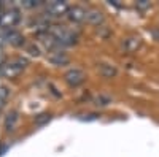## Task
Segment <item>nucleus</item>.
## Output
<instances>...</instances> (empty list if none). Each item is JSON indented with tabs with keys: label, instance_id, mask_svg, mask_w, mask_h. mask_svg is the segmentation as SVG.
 <instances>
[{
	"label": "nucleus",
	"instance_id": "1",
	"mask_svg": "<svg viewBox=\"0 0 159 157\" xmlns=\"http://www.w3.org/2000/svg\"><path fill=\"white\" fill-rule=\"evenodd\" d=\"M49 35L54 38L59 46L73 45L75 40H76V33H73L72 30L62 27V25H52V27L49 29Z\"/></svg>",
	"mask_w": 159,
	"mask_h": 157
},
{
	"label": "nucleus",
	"instance_id": "2",
	"mask_svg": "<svg viewBox=\"0 0 159 157\" xmlns=\"http://www.w3.org/2000/svg\"><path fill=\"white\" fill-rule=\"evenodd\" d=\"M25 65H27V60H25V59L10 60L7 63H2V67H0V73H2L5 78H15V76H18L24 70Z\"/></svg>",
	"mask_w": 159,
	"mask_h": 157
},
{
	"label": "nucleus",
	"instance_id": "3",
	"mask_svg": "<svg viewBox=\"0 0 159 157\" xmlns=\"http://www.w3.org/2000/svg\"><path fill=\"white\" fill-rule=\"evenodd\" d=\"M19 19H21V15L15 8H8V10L2 8V11H0V25H2V30L13 29L19 22Z\"/></svg>",
	"mask_w": 159,
	"mask_h": 157
},
{
	"label": "nucleus",
	"instance_id": "4",
	"mask_svg": "<svg viewBox=\"0 0 159 157\" xmlns=\"http://www.w3.org/2000/svg\"><path fill=\"white\" fill-rule=\"evenodd\" d=\"M70 10L67 2H62V0H52L46 5V11L51 13L52 16H62V15H67Z\"/></svg>",
	"mask_w": 159,
	"mask_h": 157
},
{
	"label": "nucleus",
	"instance_id": "5",
	"mask_svg": "<svg viewBox=\"0 0 159 157\" xmlns=\"http://www.w3.org/2000/svg\"><path fill=\"white\" fill-rule=\"evenodd\" d=\"M2 40L5 41V43H8V45H15V46H18V45H21L22 43V35L19 33V32H16L15 29H5V30H2Z\"/></svg>",
	"mask_w": 159,
	"mask_h": 157
},
{
	"label": "nucleus",
	"instance_id": "6",
	"mask_svg": "<svg viewBox=\"0 0 159 157\" xmlns=\"http://www.w3.org/2000/svg\"><path fill=\"white\" fill-rule=\"evenodd\" d=\"M65 81H67L70 86H80L83 81H84V73L81 70H78V68H73L70 72L65 73Z\"/></svg>",
	"mask_w": 159,
	"mask_h": 157
},
{
	"label": "nucleus",
	"instance_id": "7",
	"mask_svg": "<svg viewBox=\"0 0 159 157\" xmlns=\"http://www.w3.org/2000/svg\"><path fill=\"white\" fill-rule=\"evenodd\" d=\"M67 16L73 22H84V19H86V10L81 8V7H70Z\"/></svg>",
	"mask_w": 159,
	"mask_h": 157
},
{
	"label": "nucleus",
	"instance_id": "8",
	"mask_svg": "<svg viewBox=\"0 0 159 157\" xmlns=\"http://www.w3.org/2000/svg\"><path fill=\"white\" fill-rule=\"evenodd\" d=\"M86 22H89V24H102L103 22V15L99 11V10H94V8H89V10H86V19H84Z\"/></svg>",
	"mask_w": 159,
	"mask_h": 157
},
{
	"label": "nucleus",
	"instance_id": "9",
	"mask_svg": "<svg viewBox=\"0 0 159 157\" xmlns=\"http://www.w3.org/2000/svg\"><path fill=\"white\" fill-rule=\"evenodd\" d=\"M16 122H18V113H16V111H11V113H8V116L5 117V129L8 130V132H11V130H15Z\"/></svg>",
	"mask_w": 159,
	"mask_h": 157
},
{
	"label": "nucleus",
	"instance_id": "10",
	"mask_svg": "<svg viewBox=\"0 0 159 157\" xmlns=\"http://www.w3.org/2000/svg\"><path fill=\"white\" fill-rule=\"evenodd\" d=\"M49 60L52 63H56V65H64V63H67L69 62V57L64 54V52L61 51H56V52H52V54L49 56Z\"/></svg>",
	"mask_w": 159,
	"mask_h": 157
},
{
	"label": "nucleus",
	"instance_id": "11",
	"mask_svg": "<svg viewBox=\"0 0 159 157\" xmlns=\"http://www.w3.org/2000/svg\"><path fill=\"white\" fill-rule=\"evenodd\" d=\"M100 73H102L103 76L111 78V76L116 75V68L111 67V65H108V63H102V65H100Z\"/></svg>",
	"mask_w": 159,
	"mask_h": 157
},
{
	"label": "nucleus",
	"instance_id": "12",
	"mask_svg": "<svg viewBox=\"0 0 159 157\" xmlns=\"http://www.w3.org/2000/svg\"><path fill=\"white\" fill-rule=\"evenodd\" d=\"M8 97H10V89L5 87V86H2V87H0V103H2V107H3V102Z\"/></svg>",
	"mask_w": 159,
	"mask_h": 157
},
{
	"label": "nucleus",
	"instance_id": "13",
	"mask_svg": "<svg viewBox=\"0 0 159 157\" xmlns=\"http://www.w3.org/2000/svg\"><path fill=\"white\" fill-rule=\"evenodd\" d=\"M38 5H42L40 0H22V7H25V8H35Z\"/></svg>",
	"mask_w": 159,
	"mask_h": 157
},
{
	"label": "nucleus",
	"instance_id": "14",
	"mask_svg": "<svg viewBox=\"0 0 159 157\" xmlns=\"http://www.w3.org/2000/svg\"><path fill=\"white\" fill-rule=\"evenodd\" d=\"M49 119H51V116H49V114H40V117H37V119H35V122H37L38 125H42V124L48 122Z\"/></svg>",
	"mask_w": 159,
	"mask_h": 157
},
{
	"label": "nucleus",
	"instance_id": "15",
	"mask_svg": "<svg viewBox=\"0 0 159 157\" xmlns=\"http://www.w3.org/2000/svg\"><path fill=\"white\" fill-rule=\"evenodd\" d=\"M137 8L147 10V8H150V2H148V0H139V2H137Z\"/></svg>",
	"mask_w": 159,
	"mask_h": 157
}]
</instances>
